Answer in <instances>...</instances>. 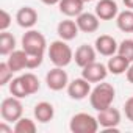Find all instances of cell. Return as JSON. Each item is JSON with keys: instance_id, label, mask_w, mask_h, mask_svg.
I'll list each match as a JSON object with an SVG mask.
<instances>
[{"instance_id": "25", "label": "cell", "mask_w": 133, "mask_h": 133, "mask_svg": "<svg viewBox=\"0 0 133 133\" xmlns=\"http://www.w3.org/2000/svg\"><path fill=\"white\" fill-rule=\"evenodd\" d=\"M117 53L133 63V39H124L117 47Z\"/></svg>"}, {"instance_id": "28", "label": "cell", "mask_w": 133, "mask_h": 133, "mask_svg": "<svg viewBox=\"0 0 133 133\" xmlns=\"http://www.w3.org/2000/svg\"><path fill=\"white\" fill-rule=\"evenodd\" d=\"M27 55H28V58H27V69H36L44 61V55H30V53H27Z\"/></svg>"}, {"instance_id": "34", "label": "cell", "mask_w": 133, "mask_h": 133, "mask_svg": "<svg viewBox=\"0 0 133 133\" xmlns=\"http://www.w3.org/2000/svg\"><path fill=\"white\" fill-rule=\"evenodd\" d=\"M83 2H85V3H86V2H94V0H83Z\"/></svg>"}, {"instance_id": "12", "label": "cell", "mask_w": 133, "mask_h": 133, "mask_svg": "<svg viewBox=\"0 0 133 133\" xmlns=\"http://www.w3.org/2000/svg\"><path fill=\"white\" fill-rule=\"evenodd\" d=\"M16 22L19 27H22L25 30L33 28L38 22V11L31 6H22L16 13Z\"/></svg>"}, {"instance_id": "23", "label": "cell", "mask_w": 133, "mask_h": 133, "mask_svg": "<svg viewBox=\"0 0 133 133\" xmlns=\"http://www.w3.org/2000/svg\"><path fill=\"white\" fill-rule=\"evenodd\" d=\"M14 133H35L36 124L30 117H21L17 122H14Z\"/></svg>"}, {"instance_id": "1", "label": "cell", "mask_w": 133, "mask_h": 133, "mask_svg": "<svg viewBox=\"0 0 133 133\" xmlns=\"http://www.w3.org/2000/svg\"><path fill=\"white\" fill-rule=\"evenodd\" d=\"M114 97H116V89L111 83H105V82H100L96 85L94 89H91V94H89V102H91V107L96 110V111H102L108 107L113 105L114 102Z\"/></svg>"}, {"instance_id": "18", "label": "cell", "mask_w": 133, "mask_h": 133, "mask_svg": "<svg viewBox=\"0 0 133 133\" xmlns=\"http://www.w3.org/2000/svg\"><path fill=\"white\" fill-rule=\"evenodd\" d=\"M27 58H28V55H27V52H25L24 49H21V50H13V52L8 55L6 63H8V66L11 68L13 72H21V71L27 69Z\"/></svg>"}, {"instance_id": "24", "label": "cell", "mask_w": 133, "mask_h": 133, "mask_svg": "<svg viewBox=\"0 0 133 133\" xmlns=\"http://www.w3.org/2000/svg\"><path fill=\"white\" fill-rule=\"evenodd\" d=\"M21 77H22V80H24V83H25V86H27L30 96H31V94H36V92L39 91L41 83H39V78H38L35 74L27 72V74H24V75H21Z\"/></svg>"}, {"instance_id": "17", "label": "cell", "mask_w": 133, "mask_h": 133, "mask_svg": "<svg viewBox=\"0 0 133 133\" xmlns=\"http://www.w3.org/2000/svg\"><path fill=\"white\" fill-rule=\"evenodd\" d=\"M130 61L127 58H124L122 55L116 53L113 56H110L108 63H107V68H108V72L113 74V75H122L127 72V69L130 68Z\"/></svg>"}, {"instance_id": "33", "label": "cell", "mask_w": 133, "mask_h": 133, "mask_svg": "<svg viewBox=\"0 0 133 133\" xmlns=\"http://www.w3.org/2000/svg\"><path fill=\"white\" fill-rule=\"evenodd\" d=\"M122 2L128 10H133V0H122Z\"/></svg>"}, {"instance_id": "13", "label": "cell", "mask_w": 133, "mask_h": 133, "mask_svg": "<svg viewBox=\"0 0 133 133\" xmlns=\"http://www.w3.org/2000/svg\"><path fill=\"white\" fill-rule=\"evenodd\" d=\"M75 22H77L80 31H83V33H94L99 30V25H100V19L97 17L96 13H85V11L77 16Z\"/></svg>"}, {"instance_id": "4", "label": "cell", "mask_w": 133, "mask_h": 133, "mask_svg": "<svg viewBox=\"0 0 133 133\" xmlns=\"http://www.w3.org/2000/svg\"><path fill=\"white\" fill-rule=\"evenodd\" d=\"M99 121L92 114L77 113L71 117L69 128L72 133H96L99 130Z\"/></svg>"}, {"instance_id": "27", "label": "cell", "mask_w": 133, "mask_h": 133, "mask_svg": "<svg viewBox=\"0 0 133 133\" xmlns=\"http://www.w3.org/2000/svg\"><path fill=\"white\" fill-rule=\"evenodd\" d=\"M11 14L6 11V10H0V31H6L8 27L11 25Z\"/></svg>"}, {"instance_id": "21", "label": "cell", "mask_w": 133, "mask_h": 133, "mask_svg": "<svg viewBox=\"0 0 133 133\" xmlns=\"http://www.w3.org/2000/svg\"><path fill=\"white\" fill-rule=\"evenodd\" d=\"M13 50H16V38L8 31H2L0 33V53L3 56H8Z\"/></svg>"}, {"instance_id": "29", "label": "cell", "mask_w": 133, "mask_h": 133, "mask_svg": "<svg viewBox=\"0 0 133 133\" xmlns=\"http://www.w3.org/2000/svg\"><path fill=\"white\" fill-rule=\"evenodd\" d=\"M124 111H125V116L130 122H133V97H128L124 103Z\"/></svg>"}, {"instance_id": "26", "label": "cell", "mask_w": 133, "mask_h": 133, "mask_svg": "<svg viewBox=\"0 0 133 133\" xmlns=\"http://www.w3.org/2000/svg\"><path fill=\"white\" fill-rule=\"evenodd\" d=\"M13 80V71L6 61L0 63V86H5Z\"/></svg>"}, {"instance_id": "6", "label": "cell", "mask_w": 133, "mask_h": 133, "mask_svg": "<svg viewBox=\"0 0 133 133\" xmlns=\"http://www.w3.org/2000/svg\"><path fill=\"white\" fill-rule=\"evenodd\" d=\"M97 121L99 125L102 128H105V131H117V125L121 124V111L108 107L102 111H97Z\"/></svg>"}, {"instance_id": "9", "label": "cell", "mask_w": 133, "mask_h": 133, "mask_svg": "<svg viewBox=\"0 0 133 133\" xmlns=\"http://www.w3.org/2000/svg\"><path fill=\"white\" fill-rule=\"evenodd\" d=\"M68 96L72 100H83L91 94V83L86 78H75L68 85Z\"/></svg>"}, {"instance_id": "22", "label": "cell", "mask_w": 133, "mask_h": 133, "mask_svg": "<svg viewBox=\"0 0 133 133\" xmlns=\"http://www.w3.org/2000/svg\"><path fill=\"white\" fill-rule=\"evenodd\" d=\"M10 92H11V96L19 97V99H24V97L30 96L28 89H27V86H25V83L22 80V77H16V78H13L10 82Z\"/></svg>"}, {"instance_id": "15", "label": "cell", "mask_w": 133, "mask_h": 133, "mask_svg": "<svg viewBox=\"0 0 133 133\" xmlns=\"http://www.w3.org/2000/svg\"><path fill=\"white\" fill-rule=\"evenodd\" d=\"M78 25L75 21H71V19H64L61 21L58 25H56V33L59 36V39L63 41H72L78 36Z\"/></svg>"}, {"instance_id": "31", "label": "cell", "mask_w": 133, "mask_h": 133, "mask_svg": "<svg viewBox=\"0 0 133 133\" xmlns=\"http://www.w3.org/2000/svg\"><path fill=\"white\" fill-rule=\"evenodd\" d=\"M125 75H127V80H128L130 83H133V63L130 64V68L127 69V72H125Z\"/></svg>"}, {"instance_id": "19", "label": "cell", "mask_w": 133, "mask_h": 133, "mask_svg": "<svg viewBox=\"0 0 133 133\" xmlns=\"http://www.w3.org/2000/svg\"><path fill=\"white\" fill-rule=\"evenodd\" d=\"M33 114H35V119L41 124H47L53 119L55 116V108L52 103L49 102H39L35 105V110H33Z\"/></svg>"}, {"instance_id": "5", "label": "cell", "mask_w": 133, "mask_h": 133, "mask_svg": "<svg viewBox=\"0 0 133 133\" xmlns=\"http://www.w3.org/2000/svg\"><path fill=\"white\" fill-rule=\"evenodd\" d=\"M0 114H2V119L6 122H17L22 114H24V107L19 97H6L2 100V105H0Z\"/></svg>"}, {"instance_id": "16", "label": "cell", "mask_w": 133, "mask_h": 133, "mask_svg": "<svg viewBox=\"0 0 133 133\" xmlns=\"http://www.w3.org/2000/svg\"><path fill=\"white\" fill-rule=\"evenodd\" d=\"M85 2L83 0H61L58 3L59 13L64 14L66 17H77L78 14L83 13Z\"/></svg>"}, {"instance_id": "14", "label": "cell", "mask_w": 133, "mask_h": 133, "mask_svg": "<svg viewBox=\"0 0 133 133\" xmlns=\"http://www.w3.org/2000/svg\"><path fill=\"white\" fill-rule=\"evenodd\" d=\"M96 14L100 21H111L119 14V8L114 0H99L96 5Z\"/></svg>"}, {"instance_id": "2", "label": "cell", "mask_w": 133, "mask_h": 133, "mask_svg": "<svg viewBox=\"0 0 133 133\" xmlns=\"http://www.w3.org/2000/svg\"><path fill=\"white\" fill-rule=\"evenodd\" d=\"M47 53H49V58L53 63V66H58V68H66L74 59L72 49L69 47L68 41H63V39H56V41L50 42Z\"/></svg>"}, {"instance_id": "7", "label": "cell", "mask_w": 133, "mask_h": 133, "mask_svg": "<svg viewBox=\"0 0 133 133\" xmlns=\"http://www.w3.org/2000/svg\"><path fill=\"white\" fill-rule=\"evenodd\" d=\"M45 83H47V88L52 89V91H61L64 88H68V85H69L68 72L64 71V68H58V66H55L53 69H50L47 72Z\"/></svg>"}, {"instance_id": "3", "label": "cell", "mask_w": 133, "mask_h": 133, "mask_svg": "<svg viewBox=\"0 0 133 133\" xmlns=\"http://www.w3.org/2000/svg\"><path fill=\"white\" fill-rule=\"evenodd\" d=\"M22 49L30 55H44L49 45H47L45 36L41 31L30 28L22 36Z\"/></svg>"}, {"instance_id": "8", "label": "cell", "mask_w": 133, "mask_h": 133, "mask_svg": "<svg viewBox=\"0 0 133 133\" xmlns=\"http://www.w3.org/2000/svg\"><path fill=\"white\" fill-rule=\"evenodd\" d=\"M107 75H108V68L97 61L85 66L82 69V77L86 78L89 83H100L107 78Z\"/></svg>"}, {"instance_id": "20", "label": "cell", "mask_w": 133, "mask_h": 133, "mask_svg": "<svg viewBox=\"0 0 133 133\" xmlns=\"http://www.w3.org/2000/svg\"><path fill=\"white\" fill-rule=\"evenodd\" d=\"M116 25L124 33H133V10H124L116 16Z\"/></svg>"}, {"instance_id": "30", "label": "cell", "mask_w": 133, "mask_h": 133, "mask_svg": "<svg viewBox=\"0 0 133 133\" xmlns=\"http://www.w3.org/2000/svg\"><path fill=\"white\" fill-rule=\"evenodd\" d=\"M13 131H14V128L8 127L6 125V121H3L2 124H0V133H13Z\"/></svg>"}, {"instance_id": "11", "label": "cell", "mask_w": 133, "mask_h": 133, "mask_svg": "<svg viewBox=\"0 0 133 133\" xmlns=\"http://www.w3.org/2000/svg\"><path fill=\"white\" fill-rule=\"evenodd\" d=\"M96 55H97L96 47L88 45V44H83V45H80V47L75 50V53H74V61H75V64L78 66V68L83 69L85 66H88V64H91V63L96 61Z\"/></svg>"}, {"instance_id": "32", "label": "cell", "mask_w": 133, "mask_h": 133, "mask_svg": "<svg viewBox=\"0 0 133 133\" xmlns=\"http://www.w3.org/2000/svg\"><path fill=\"white\" fill-rule=\"evenodd\" d=\"M41 2L44 3V5H49V6H52V5H58L61 0H41Z\"/></svg>"}, {"instance_id": "10", "label": "cell", "mask_w": 133, "mask_h": 133, "mask_svg": "<svg viewBox=\"0 0 133 133\" xmlns=\"http://www.w3.org/2000/svg\"><path fill=\"white\" fill-rule=\"evenodd\" d=\"M94 47L97 50V53H100L102 56H113L117 53V47L119 44L116 42V39L110 35H100L96 42H94Z\"/></svg>"}]
</instances>
